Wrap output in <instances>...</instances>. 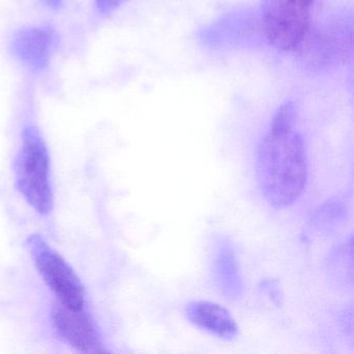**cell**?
I'll list each match as a JSON object with an SVG mask.
<instances>
[{"instance_id":"7c38bea8","label":"cell","mask_w":354,"mask_h":354,"mask_svg":"<svg viewBox=\"0 0 354 354\" xmlns=\"http://www.w3.org/2000/svg\"><path fill=\"white\" fill-rule=\"evenodd\" d=\"M127 0H94L95 6L100 13L109 14L121 7Z\"/></svg>"},{"instance_id":"30bf717a","label":"cell","mask_w":354,"mask_h":354,"mask_svg":"<svg viewBox=\"0 0 354 354\" xmlns=\"http://www.w3.org/2000/svg\"><path fill=\"white\" fill-rule=\"evenodd\" d=\"M328 270L331 277L339 283H344L346 285L352 283V239L347 243L339 245V248L331 254Z\"/></svg>"},{"instance_id":"8992f818","label":"cell","mask_w":354,"mask_h":354,"mask_svg":"<svg viewBox=\"0 0 354 354\" xmlns=\"http://www.w3.org/2000/svg\"><path fill=\"white\" fill-rule=\"evenodd\" d=\"M57 45V32L53 28L28 26L14 35L12 50L26 67L41 71L49 65Z\"/></svg>"},{"instance_id":"5b68a950","label":"cell","mask_w":354,"mask_h":354,"mask_svg":"<svg viewBox=\"0 0 354 354\" xmlns=\"http://www.w3.org/2000/svg\"><path fill=\"white\" fill-rule=\"evenodd\" d=\"M53 320L57 335L67 345L86 353L100 352V333L88 312L70 310L59 302L53 308Z\"/></svg>"},{"instance_id":"9c48e42d","label":"cell","mask_w":354,"mask_h":354,"mask_svg":"<svg viewBox=\"0 0 354 354\" xmlns=\"http://www.w3.org/2000/svg\"><path fill=\"white\" fill-rule=\"evenodd\" d=\"M348 209L345 202L339 198H331L325 202L312 216V227L319 235H329L343 223Z\"/></svg>"},{"instance_id":"277c9868","label":"cell","mask_w":354,"mask_h":354,"mask_svg":"<svg viewBox=\"0 0 354 354\" xmlns=\"http://www.w3.org/2000/svg\"><path fill=\"white\" fill-rule=\"evenodd\" d=\"M26 245L36 268L57 302L70 310H84L86 289L69 263L38 234L30 235L26 239Z\"/></svg>"},{"instance_id":"3957f363","label":"cell","mask_w":354,"mask_h":354,"mask_svg":"<svg viewBox=\"0 0 354 354\" xmlns=\"http://www.w3.org/2000/svg\"><path fill=\"white\" fill-rule=\"evenodd\" d=\"M16 183L20 194L40 214L53 210V194L50 180V157L40 130L26 126L16 160Z\"/></svg>"},{"instance_id":"8fae6325","label":"cell","mask_w":354,"mask_h":354,"mask_svg":"<svg viewBox=\"0 0 354 354\" xmlns=\"http://www.w3.org/2000/svg\"><path fill=\"white\" fill-rule=\"evenodd\" d=\"M260 289L268 295V297L274 302L277 306H281L283 294L279 289V283L275 279H264L261 283Z\"/></svg>"},{"instance_id":"7a4b0ae2","label":"cell","mask_w":354,"mask_h":354,"mask_svg":"<svg viewBox=\"0 0 354 354\" xmlns=\"http://www.w3.org/2000/svg\"><path fill=\"white\" fill-rule=\"evenodd\" d=\"M317 0H261L260 24L267 42L279 53L304 47L313 26Z\"/></svg>"},{"instance_id":"4fadbf2b","label":"cell","mask_w":354,"mask_h":354,"mask_svg":"<svg viewBox=\"0 0 354 354\" xmlns=\"http://www.w3.org/2000/svg\"><path fill=\"white\" fill-rule=\"evenodd\" d=\"M41 3L49 9L57 10L63 5L64 0H41Z\"/></svg>"},{"instance_id":"52a82bcc","label":"cell","mask_w":354,"mask_h":354,"mask_svg":"<svg viewBox=\"0 0 354 354\" xmlns=\"http://www.w3.org/2000/svg\"><path fill=\"white\" fill-rule=\"evenodd\" d=\"M188 320L198 328L221 339H233L239 333V327L231 313L208 300H192L185 308Z\"/></svg>"},{"instance_id":"6da1fadb","label":"cell","mask_w":354,"mask_h":354,"mask_svg":"<svg viewBox=\"0 0 354 354\" xmlns=\"http://www.w3.org/2000/svg\"><path fill=\"white\" fill-rule=\"evenodd\" d=\"M296 109L286 102L277 109L257 152V177L261 192L274 208L292 206L306 189L308 158L299 132Z\"/></svg>"},{"instance_id":"ba28073f","label":"cell","mask_w":354,"mask_h":354,"mask_svg":"<svg viewBox=\"0 0 354 354\" xmlns=\"http://www.w3.org/2000/svg\"><path fill=\"white\" fill-rule=\"evenodd\" d=\"M212 273L217 288L229 299H238L243 292L239 264L231 242L218 239L213 252Z\"/></svg>"}]
</instances>
